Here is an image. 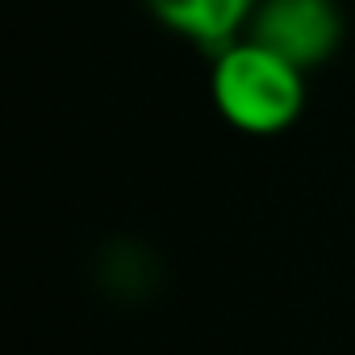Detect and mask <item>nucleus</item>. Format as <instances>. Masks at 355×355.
I'll list each match as a JSON object with an SVG mask.
<instances>
[{
    "instance_id": "3",
    "label": "nucleus",
    "mask_w": 355,
    "mask_h": 355,
    "mask_svg": "<svg viewBox=\"0 0 355 355\" xmlns=\"http://www.w3.org/2000/svg\"><path fill=\"white\" fill-rule=\"evenodd\" d=\"M255 5L259 0H146L150 17L163 30L193 42L205 55H218L239 42L255 17Z\"/></svg>"
},
{
    "instance_id": "2",
    "label": "nucleus",
    "mask_w": 355,
    "mask_h": 355,
    "mask_svg": "<svg viewBox=\"0 0 355 355\" xmlns=\"http://www.w3.org/2000/svg\"><path fill=\"white\" fill-rule=\"evenodd\" d=\"M243 38H255L293 67L313 71L343 46V9L338 0H259Z\"/></svg>"
},
{
    "instance_id": "1",
    "label": "nucleus",
    "mask_w": 355,
    "mask_h": 355,
    "mask_svg": "<svg viewBox=\"0 0 355 355\" xmlns=\"http://www.w3.org/2000/svg\"><path fill=\"white\" fill-rule=\"evenodd\" d=\"M209 96L243 134H280L305 109V71L255 38H239L214 55Z\"/></svg>"
}]
</instances>
